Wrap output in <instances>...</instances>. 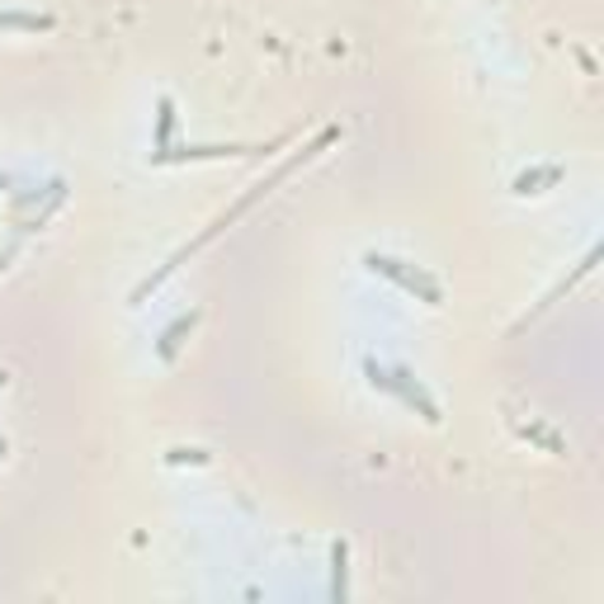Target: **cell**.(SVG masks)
Here are the masks:
<instances>
[{"label": "cell", "mask_w": 604, "mask_h": 604, "mask_svg": "<svg viewBox=\"0 0 604 604\" xmlns=\"http://www.w3.org/2000/svg\"><path fill=\"white\" fill-rule=\"evenodd\" d=\"M336 137H340V128H322V133H316V137L307 142V147H302V152H293V156H289V161H283V166H279L275 175H269V180H260V184H250V189H246V194H242V199H236V203H232V209H227V213H217V217L209 222V227H203V232L194 236V242H189V246H180V250H175V256H170V260H166L161 269H156V275H147V279H142V283H137V289H133V307H137V302H147V298H152L156 289H161V283H166V279H170V275H175V269H180V265H184L189 256H199V250H203V246H209V242H217V236H222V232H227V227H232V222H236V217H242V213H250V209H256V203H260V199L269 194V189H275V184H283V180H289V175H293L298 166H307V161H312V156H316V152H326V147H331V142H336Z\"/></svg>", "instance_id": "1"}, {"label": "cell", "mask_w": 604, "mask_h": 604, "mask_svg": "<svg viewBox=\"0 0 604 604\" xmlns=\"http://www.w3.org/2000/svg\"><path fill=\"white\" fill-rule=\"evenodd\" d=\"M363 378H369V388H373V392H388V396H396V402H402L406 411H416V416H421L425 425H439V421H444V411H439V402L430 396V388H425L411 369H402V363L363 359Z\"/></svg>", "instance_id": "2"}, {"label": "cell", "mask_w": 604, "mask_h": 604, "mask_svg": "<svg viewBox=\"0 0 604 604\" xmlns=\"http://www.w3.org/2000/svg\"><path fill=\"white\" fill-rule=\"evenodd\" d=\"M363 269L396 283V289L411 293L416 302H425V307H444V283L430 275V269H421L411 260H396V256H383V250H369V256H363Z\"/></svg>", "instance_id": "3"}, {"label": "cell", "mask_w": 604, "mask_h": 604, "mask_svg": "<svg viewBox=\"0 0 604 604\" xmlns=\"http://www.w3.org/2000/svg\"><path fill=\"white\" fill-rule=\"evenodd\" d=\"M293 133H279L275 142H184V147H170L161 152L152 166H184V161H227V156H236V161H250V156H269L279 147H289Z\"/></svg>", "instance_id": "4"}, {"label": "cell", "mask_w": 604, "mask_h": 604, "mask_svg": "<svg viewBox=\"0 0 604 604\" xmlns=\"http://www.w3.org/2000/svg\"><path fill=\"white\" fill-rule=\"evenodd\" d=\"M199 307H189V312H180V316H175V322L161 331V336H156V359H161V363H170L175 355H180V349L189 345V336H194V326H199Z\"/></svg>", "instance_id": "5"}, {"label": "cell", "mask_w": 604, "mask_h": 604, "mask_svg": "<svg viewBox=\"0 0 604 604\" xmlns=\"http://www.w3.org/2000/svg\"><path fill=\"white\" fill-rule=\"evenodd\" d=\"M0 29H14V34H47V29H57V20L43 10H0Z\"/></svg>", "instance_id": "6"}, {"label": "cell", "mask_w": 604, "mask_h": 604, "mask_svg": "<svg viewBox=\"0 0 604 604\" xmlns=\"http://www.w3.org/2000/svg\"><path fill=\"white\" fill-rule=\"evenodd\" d=\"M552 184H562V166H534V170H524L519 180H515V194H519V199L548 194Z\"/></svg>", "instance_id": "7"}, {"label": "cell", "mask_w": 604, "mask_h": 604, "mask_svg": "<svg viewBox=\"0 0 604 604\" xmlns=\"http://www.w3.org/2000/svg\"><path fill=\"white\" fill-rule=\"evenodd\" d=\"M170 137H175V100L170 94H161L156 100V142H152V161L161 152H170Z\"/></svg>", "instance_id": "8"}, {"label": "cell", "mask_w": 604, "mask_h": 604, "mask_svg": "<svg viewBox=\"0 0 604 604\" xmlns=\"http://www.w3.org/2000/svg\"><path fill=\"white\" fill-rule=\"evenodd\" d=\"M345 595H349V544L340 538L331 548V600H345Z\"/></svg>", "instance_id": "9"}, {"label": "cell", "mask_w": 604, "mask_h": 604, "mask_svg": "<svg viewBox=\"0 0 604 604\" xmlns=\"http://www.w3.org/2000/svg\"><path fill=\"white\" fill-rule=\"evenodd\" d=\"M170 463H209V454H203V449H175Z\"/></svg>", "instance_id": "10"}, {"label": "cell", "mask_w": 604, "mask_h": 604, "mask_svg": "<svg viewBox=\"0 0 604 604\" xmlns=\"http://www.w3.org/2000/svg\"><path fill=\"white\" fill-rule=\"evenodd\" d=\"M14 180H10V175H0V199H5V189H10Z\"/></svg>", "instance_id": "11"}, {"label": "cell", "mask_w": 604, "mask_h": 604, "mask_svg": "<svg viewBox=\"0 0 604 604\" xmlns=\"http://www.w3.org/2000/svg\"><path fill=\"white\" fill-rule=\"evenodd\" d=\"M5 383H10V369H0V392H5Z\"/></svg>", "instance_id": "12"}, {"label": "cell", "mask_w": 604, "mask_h": 604, "mask_svg": "<svg viewBox=\"0 0 604 604\" xmlns=\"http://www.w3.org/2000/svg\"><path fill=\"white\" fill-rule=\"evenodd\" d=\"M5 454H10V444H5V439H0V463H5Z\"/></svg>", "instance_id": "13"}]
</instances>
